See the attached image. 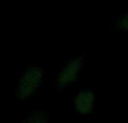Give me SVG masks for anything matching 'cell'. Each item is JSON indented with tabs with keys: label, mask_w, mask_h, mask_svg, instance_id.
<instances>
[{
	"label": "cell",
	"mask_w": 128,
	"mask_h": 123,
	"mask_svg": "<svg viewBox=\"0 0 128 123\" xmlns=\"http://www.w3.org/2000/svg\"><path fill=\"white\" fill-rule=\"evenodd\" d=\"M96 95L90 89H82L74 96L73 107L80 115H88L96 107Z\"/></svg>",
	"instance_id": "3"
},
{
	"label": "cell",
	"mask_w": 128,
	"mask_h": 123,
	"mask_svg": "<svg viewBox=\"0 0 128 123\" xmlns=\"http://www.w3.org/2000/svg\"><path fill=\"white\" fill-rule=\"evenodd\" d=\"M117 26L119 27L122 31L128 33V13L124 14L122 17H119V19H118V22H117Z\"/></svg>",
	"instance_id": "5"
},
{
	"label": "cell",
	"mask_w": 128,
	"mask_h": 123,
	"mask_svg": "<svg viewBox=\"0 0 128 123\" xmlns=\"http://www.w3.org/2000/svg\"><path fill=\"white\" fill-rule=\"evenodd\" d=\"M22 123H50V113L44 110H36L24 117Z\"/></svg>",
	"instance_id": "4"
},
{
	"label": "cell",
	"mask_w": 128,
	"mask_h": 123,
	"mask_svg": "<svg viewBox=\"0 0 128 123\" xmlns=\"http://www.w3.org/2000/svg\"><path fill=\"white\" fill-rule=\"evenodd\" d=\"M84 65V60L82 56H75L64 63L60 69L55 79V88L58 89H65L75 83L80 72Z\"/></svg>",
	"instance_id": "2"
},
{
	"label": "cell",
	"mask_w": 128,
	"mask_h": 123,
	"mask_svg": "<svg viewBox=\"0 0 128 123\" xmlns=\"http://www.w3.org/2000/svg\"><path fill=\"white\" fill-rule=\"evenodd\" d=\"M43 78H44V70L40 66H32L25 69L16 86V99L24 101L32 97L40 88Z\"/></svg>",
	"instance_id": "1"
}]
</instances>
